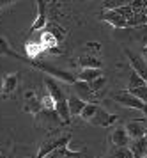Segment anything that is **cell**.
Segmentation results:
<instances>
[{
	"label": "cell",
	"mask_w": 147,
	"mask_h": 158,
	"mask_svg": "<svg viewBox=\"0 0 147 158\" xmlns=\"http://www.w3.org/2000/svg\"><path fill=\"white\" fill-rule=\"evenodd\" d=\"M144 15L147 16V0H144Z\"/></svg>",
	"instance_id": "836d02e7"
},
{
	"label": "cell",
	"mask_w": 147,
	"mask_h": 158,
	"mask_svg": "<svg viewBox=\"0 0 147 158\" xmlns=\"http://www.w3.org/2000/svg\"><path fill=\"white\" fill-rule=\"evenodd\" d=\"M23 108H25L27 112H30V114H34V115H37L43 110L41 103H39V98H35L32 91L25 93V107H23Z\"/></svg>",
	"instance_id": "8fae6325"
},
{
	"label": "cell",
	"mask_w": 147,
	"mask_h": 158,
	"mask_svg": "<svg viewBox=\"0 0 147 158\" xmlns=\"http://www.w3.org/2000/svg\"><path fill=\"white\" fill-rule=\"evenodd\" d=\"M18 85V73H13V75H7L2 80V87H0V93L2 94H11Z\"/></svg>",
	"instance_id": "9a60e30c"
},
{
	"label": "cell",
	"mask_w": 147,
	"mask_h": 158,
	"mask_svg": "<svg viewBox=\"0 0 147 158\" xmlns=\"http://www.w3.org/2000/svg\"><path fill=\"white\" fill-rule=\"evenodd\" d=\"M78 64L82 68H96V69H101V60L98 57H94L91 53H85V55H80L78 59Z\"/></svg>",
	"instance_id": "d6986e66"
},
{
	"label": "cell",
	"mask_w": 147,
	"mask_h": 158,
	"mask_svg": "<svg viewBox=\"0 0 147 158\" xmlns=\"http://www.w3.org/2000/svg\"><path fill=\"white\" fill-rule=\"evenodd\" d=\"M13 2H16V0H0V7H6L9 4H13Z\"/></svg>",
	"instance_id": "1f68e13d"
},
{
	"label": "cell",
	"mask_w": 147,
	"mask_h": 158,
	"mask_svg": "<svg viewBox=\"0 0 147 158\" xmlns=\"http://www.w3.org/2000/svg\"><path fill=\"white\" fill-rule=\"evenodd\" d=\"M96 110H98V105L96 103H85L84 110L80 112V117L84 121H91L92 117H94V114H96Z\"/></svg>",
	"instance_id": "44dd1931"
},
{
	"label": "cell",
	"mask_w": 147,
	"mask_h": 158,
	"mask_svg": "<svg viewBox=\"0 0 147 158\" xmlns=\"http://www.w3.org/2000/svg\"><path fill=\"white\" fill-rule=\"evenodd\" d=\"M128 149L133 158H144L147 155V140L145 139H137L128 146Z\"/></svg>",
	"instance_id": "30bf717a"
},
{
	"label": "cell",
	"mask_w": 147,
	"mask_h": 158,
	"mask_svg": "<svg viewBox=\"0 0 147 158\" xmlns=\"http://www.w3.org/2000/svg\"><path fill=\"white\" fill-rule=\"evenodd\" d=\"M85 48L92 50L91 55H96V53H99V50H101V44H99V43H87V44H85Z\"/></svg>",
	"instance_id": "4dcf8cb0"
},
{
	"label": "cell",
	"mask_w": 147,
	"mask_h": 158,
	"mask_svg": "<svg viewBox=\"0 0 147 158\" xmlns=\"http://www.w3.org/2000/svg\"><path fill=\"white\" fill-rule=\"evenodd\" d=\"M124 130H126L129 140L144 139V135H145V121L144 119H133V121H129L124 126Z\"/></svg>",
	"instance_id": "5b68a950"
},
{
	"label": "cell",
	"mask_w": 147,
	"mask_h": 158,
	"mask_svg": "<svg viewBox=\"0 0 147 158\" xmlns=\"http://www.w3.org/2000/svg\"><path fill=\"white\" fill-rule=\"evenodd\" d=\"M119 119V115L115 114H108V112H105L103 108H99L96 110V114H94V117H92L89 123H92V124H96V126H112L113 123Z\"/></svg>",
	"instance_id": "ba28073f"
},
{
	"label": "cell",
	"mask_w": 147,
	"mask_h": 158,
	"mask_svg": "<svg viewBox=\"0 0 147 158\" xmlns=\"http://www.w3.org/2000/svg\"><path fill=\"white\" fill-rule=\"evenodd\" d=\"M129 7H131V11H133L135 15H138V13L144 15V0H133L129 4Z\"/></svg>",
	"instance_id": "f546056e"
},
{
	"label": "cell",
	"mask_w": 147,
	"mask_h": 158,
	"mask_svg": "<svg viewBox=\"0 0 147 158\" xmlns=\"http://www.w3.org/2000/svg\"><path fill=\"white\" fill-rule=\"evenodd\" d=\"M25 52H27V55L32 60H37V57L41 55V53H44V48L41 46V43L37 41V39H34V41H27L25 43Z\"/></svg>",
	"instance_id": "2e32d148"
},
{
	"label": "cell",
	"mask_w": 147,
	"mask_h": 158,
	"mask_svg": "<svg viewBox=\"0 0 147 158\" xmlns=\"http://www.w3.org/2000/svg\"><path fill=\"white\" fill-rule=\"evenodd\" d=\"M55 112L64 124H69L71 123V115H69V108H67V100L66 98L64 100H59L55 103Z\"/></svg>",
	"instance_id": "5bb4252c"
},
{
	"label": "cell",
	"mask_w": 147,
	"mask_h": 158,
	"mask_svg": "<svg viewBox=\"0 0 147 158\" xmlns=\"http://www.w3.org/2000/svg\"><path fill=\"white\" fill-rule=\"evenodd\" d=\"M85 101H82L78 96H69L67 98V108H69V115L75 117V115H80V112L84 110Z\"/></svg>",
	"instance_id": "ac0fdd59"
},
{
	"label": "cell",
	"mask_w": 147,
	"mask_h": 158,
	"mask_svg": "<svg viewBox=\"0 0 147 158\" xmlns=\"http://www.w3.org/2000/svg\"><path fill=\"white\" fill-rule=\"evenodd\" d=\"M129 27H147V16L142 15V13H138V15H133V18L128 22V29Z\"/></svg>",
	"instance_id": "603a6c76"
},
{
	"label": "cell",
	"mask_w": 147,
	"mask_h": 158,
	"mask_svg": "<svg viewBox=\"0 0 147 158\" xmlns=\"http://www.w3.org/2000/svg\"><path fill=\"white\" fill-rule=\"evenodd\" d=\"M112 144L115 148H128L129 146V137H128L126 130L122 128H115L112 133Z\"/></svg>",
	"instance_id": "7c38bea8"
},
{
	"label": "cell",
	"mask_w": 147,
	"mask_h": 158,
	"mask_svg": "<svg viewBox=\"0 0 147 158\" xmlns=\"http://www.w3.org/2000/svg\"><path fill=\"white\" fill-rule=\"evenodd\" d=\"M105 85H106V78L105 77H99V78H96V80H92V82H89V87H91V91L92 93H96L98 94L101 89H105ZM99 96V94H98ZM101 98V96H99Z\"/></svg>",
	"instance_id": "cb8c5ba5"
},
{
	"label": "cell",
	"mask_w": 147,
	"mask_h": 158,
	"mask_svg": "<svg viewBox=\"0 0 147 158\" xmlns=\"http://www.w3.org/2000/svg\"><path fill=\"white\" fill-rule=\"evenodd\" d=\"M133 0H105L103 6L105 9H117V7H124V6H129Z\"/></svg>",
	"instance_id": "484cf974"
},
{
	"label": "cell",
	"mask_w": 147,
	"mask_h": 158,
	"mask_svg": "<svg viewBox=\"0 0 147 158\" xmlns=\"http://www.w3.org/2000/svg\"><path fill=\"white\" fill-rule=\"evenodd\" d=\"M101 20H103V22H108L110 25H113L115 29H128V22L115 11V9L105 11V13L101 15Z\"/></svg>",
	"instance_id": "9c48e42d"
},
{
	"label": "cell",
	"mask_w": 147,
	"mask_h": 158,
	"mask_svg": "<svg viewBox=\"0 0 147 158\" xmlns=\"http://www.w3.org/2000/svg\"><path fill=\"white\" fill-rule=\"evenodd\" d=\"M44 29L48 30V32L55 37L59 43H60V41H64V39H66V36H67V32H66L62 27H59L57 23H46V27H44Z\"/></svg>",
	"instance_id": "ffe728a7"
},
{
	"label": "cell",
	"mask_w": 147,
	"mask_h": 158,
	"mask_svg": "<svg viewBox=\"0 0 147 158\" xmlns=\"http://www.w3.org/2000/svg\"><path fill=\"white\" fill-rule=\"evenodd\" d=\"M0 55H13V57H16V59H21L18 53H14V52H13V48L6 43V39H4V37H0Z\"/></svg>",
	"instance_id": "4316f807"
},
{
	"label": "cell",
	"mask_w": 147,
	"mask_h": 158,
	"mask_svg": "<svg viewBox=\"0 0 147 158\" xmlns=\"http://www.w3.org/2000/svg\"><path fill=\"white\" fill-rule=\"evenodd\" d=\"M99 77H103V71H101V69H96V68H82V71L78 75V80L89 84V82L99 78Z\"/></svg>",
	"instance_id": "e0dca14e"
},
{
	"label": "cell",
	"mask_w": 147,
	"mask_h": 158,
	"mask_svg": "<svg viewBox=\"0 0 147 158\" xmlns=\"http://www.w3.org/2000/svg\"><path fill=\"white\" fill-rule=\"evenodd\" d=\"M44 87H46V93L55 100V103L59 100H64V94H62V91H60V87L57 85V82L51 77H46L44 78Z\"/></svg>",
	"instance_id": "4fadbf2b"
},
{
	"label": "cell",
	"mask_w": 147,
	"mask_h": 158,
	"mask_svg": "<svg viewBox=\"0 0 147 158\" xmlns=\"http://www.w3.org/2000/svg\"><path fill=\"white\" fill-rule=\"evenodd\" d=\"M142 59H144V60L147 62V44L144 46V48H142Z\"/></svg>",
	"instance_id": "d6a6232c"
},
{
	"label": "cell",
	"mask_w": 147,
	"mask_h": 158,
	"mask_svg": "<svg viewBox=\"0 0 147 158\" xmlns=\"http://www.w3.org/2000/svg\"><path fill=\"white\" fill-rule=\"evenodd\" d=\"M73 89L76 91V94L75 96H78L82 101H85V103H92L91 100H94V98H99L96 93H92L91 87H89V84L87 82H82V80H76L75 84H73Z\"/></svg>",
	"instance_id": "52a82bcc"
},
{
	"label": "cell",
	"mask_w": 147,
	"mask_h": 158,
	"mask_svg": "<svg viewBox=\"0 0 147 158\" xmlns=\"http://www.w3.org/2000/svg\"><path fill=\"white\" fill-rule=\"evenodd\" d=\"M30 64L34 66V68H37V69L44 71L48 77H51V78H59V80H62V82H66V84H71V85L76 82V77H75L73 73L62 71V69L53 68V66L46 64V62H43V60H30Z\"/></svg>",
	"instance_id": "6da1fadb"
},
{
	"label": "cell",
	"mask_w": 147,
	"mask_h": 158,
	"mask_svg": "<svg viewBox=\"0 0 147 158\" xmlns=\"http://www.w3.org/2000/svg\"><path fill=\"white\" fill-rule=\"evenodd\" d=\"M0 158H6V156H2V155H0Z\"/></svg>",
	"instance_id": "d590c367"
},
{
	"label": "cell",
	"mask_w": 147,
	"mask_h": 158,
	"mask_svg": "<svg viewBox=\"0 0 147 158\" xmlns=\"http://www.w3.org/2000/svg\"><path fill=\"white\" fill-rule=\"evenodd\" d=\"M126 57H128V60H129L131 69L147 84V62L140 57V55H137V53L131 52V50H126Z\"/></svg>",
	"instance_id": "277c9868"
},
{
	"label": "cell",
	"mask_w": 147,
	"mask_h": 158,
	"mask_svg": "<svg viewBox=\"0 0 147 158\" xmlns=\"http://www.w3.org/2000/svg\"><path fill=\"white\" fill-rule=\"evenodd\" d=\"M69 140H71V133H66V135H57V137H48V139L41 144V149H39V153H37V158H46L50 153H53L55 149L67 146Z\"/></svg>",
	"instance_id": "7a4b0ae2"
},
{
	"label": "cell",
	"mask_w": 147,
	"mask_h": 158,
	"mask_svg": "<svg viewBox=\"0 0 147 158\" xmlns=\"http://www.w3.org/2000/svg\"><path fill=\"white\" fill-rule=\"evenodd\" d=\"M129 93L133 94L135 98H138L142 103H145V105H147V84H144V85H138V87H133V89H129Z\"/></svg>",
	"instance_id": "7402d4cb"
},
{
	"label": "cell",
	"mask_w": 147,
	"mask_h": 158,
	"mask_svg": "<svg viewBox=\"0 0 147 158\" xmlns=\"http://www.w3.org/2000/svg\"><path fill=\"white\" fill-rule=\"evenodd\" d=\"M35 6H37V16H35L34 23L30 27V34L35 32V30H43L48 23V18H46V4L44 0H35Z\"/></svg>",
	"instance_id": "8992f818"
},
{
	"label": "cell",
	"mask_w": 147,
	"mask_h": 158,
	"mask_svg": "<svg viewBox=\"0 0 147 158\" xmlns=\"http://www.w3.org/2000/svg\"><path fill=\"white\" fill-rule=\"evenodd\" d=\"M39 103H41V108L43 110H55V100L50 96L48 93L39 98Z\"/></svg>",
	"instance_id": "d4e9b609"
},
{
	"label": "cell",
	"mask_w": 147,
	"mask_h": 158,
	"mask_svg": "<svg viewBox=\"0 0 147 158\" xmlns=\"http://www.w3.org/2000/svg\"><path fill=\"white\" fill-rule=\"evenodd\" d=\"M144 139L147 140V124H145V135H144Z\"/></svg>",
	"instance_id": "e575fe53"
},
{
	"label": "cell",
	"mask_w": 147,
	"mask_h": 158,
	"mask_svg": "<svg viewBox=\"0 0 147 158\" xmlns=\"http://www.w3.org/2000/svg\"><path fill=\"white\" fill-rule=\"evenodd\" d=\"M144 84H145V82H144V80H142L140 77H138V75L133 71V69H131V75H129V82H128V91H129V89H133V87L144 85Z\"/></svg>",
	"instance_id": "83f0119b"
},
{
	"label": "cell",
	"mask_w": 147,
	"mask_h": 158,
	"mask_svg": "<svg viewBox=\"0 0 147 158\" xmlns=\"http://www.w3.org/2000/svg\"><path fill=\"white\" fill-rule=\"evenodd\" d=\"M112 98L117 101V103H120V105H124V107H128V108L140 110V112H142V108H144V105H145V103H142L138 98H135L129 91H117V93L112 94Z\"/></svg>",
	"instance_id": "3957f363"
},
{
	"label": "cell",
	"mask_w": 147,
	"mask_h": 158,
	"mask_svg": "<svg viewBox=\"0 0 147 158\" xmlns=\"http://www.w3.org/2000/svg\"><path fill=\"white\" fill-rule=\"evenodd\" d=\"M144 158H147V155H145V156H144Z\"/></svg>",
	"instance_id": "8d00e7d4"
},
{
	"label": "cell",
	"mask_w": 147,
	"mask_h": 158,
	"mask_svg": "<svg viewBox=\"0 0 147 158\" xmlns=\"http://www.w3.org/2000/svg\"><path fill=\"white\" fill-rule=\"evenodd\" d=\"M112 158H133L128 148H115V151L112 153Z\"/></svg>",
	"instance_id": "f1b7e54d"
}]
</instances>
